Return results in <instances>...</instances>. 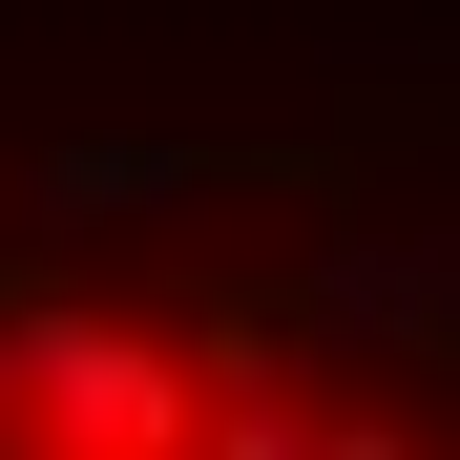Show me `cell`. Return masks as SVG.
Wrapping results in <instances>:
<instances>
[{
    "instance_id": "obj_1",
    "label": "cell",
    "mask_w": 460,
    "mask_h": 460,
    "mask_svg": "<svg viewBox=\"0 0 460 460\" xmlns=\"http://www.w3.org/2000/svg\"><path fill=\"white\" fill-rule=\"evenodd\" d=\"M0 460H460V314L272 252H0Z\"/></svg>"
}]
</instances>
